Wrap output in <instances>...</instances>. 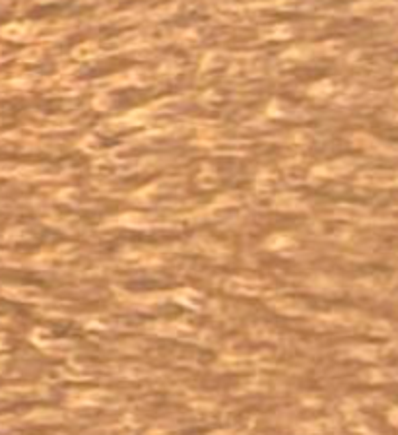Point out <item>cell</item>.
<instances>
[{
	"label": "cell",
	"mask_w": 398,
	"mask_h": 435,
	"mask_svg": "<svg viewBox=\"0 0 398 435\" xmlns=\"http://www.w3.org/2000/svg\"><path fill=\"white\" fill-rule=\"evenodd\" d=\"M27 31H29L27 25H23V23H12V25H6V27L2 29V35L8 37V39H23Z\"/></svg>",
	"instance_id": "cell-1"
},
{
	"label": "cell",
	"mask_w": 398,
	"mask_h": 435,
	"mask_svg": "<svg viewBox=\"0 0 398 435\" xmlns=\"http://www.w3.org/2000/svg\"><path fill=\"white\" fill-rule=\"evenodd\" d=\"M99 53V49L93 45V43H84L80 47L74 49V56L80 58V60H88V58H93L95 54Z\"/></svg>",
	"instance_id": "cell-2"
},
{
	"label": "cell",
	"mask_w": 398,
	"mask_h": 435,
	"mask_svg": "<svg viewBox=\"0 0 398 435\" xmlns=\"http://www.w3.org/2000/svg\"><path fill=\"white\" fill-rule=\"evenodd\" d=\"M291 33L290 25H278V27H272V29H266L264 35L266 37H288Z\"/></svg>",
	"instance_id": "cell-3"
},
{
	"label": "cell",
	"mask_w": 398,
	"mask_h": 435,
	"mask_svg": "<svg viewBox=\"0 0 398 435\" xmlns=\"http://www.w3.org/2000/svg\"><path fill=\"white\" fill-rule=\"evenodd\" d=\"M39 56V51H31V53H23V56L21 58H25V60H33V58H37Z\"/></svg>",
	"instance_id": "cell-4"
}]
</instances>
